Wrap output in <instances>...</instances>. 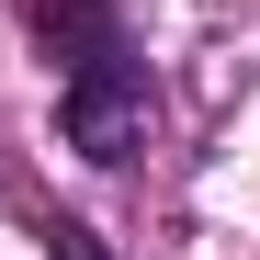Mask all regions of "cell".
<instances>
[{"mask_svg": "<svg viewBox=\"0 0 260 260\" xmlns=\"http://www.w3.org/2000/svg\"><path fill=\"white\" fill-rule=\"evenodd\" d=\"M34 46L57 68V124L91 170H136L158 136V79L113 0H34Z\"/></svg>", "mask_w": 260, "mask_h": 260, "instance_id": "cell-1", "label": "cell"}, {"mask_svg": "<svg viewBox=\"0 0 260 260\" xmlns=\"http://www.w3.org/2000/svg\"><path fill=\"white\" fill-rule=\"evenodd\" d=\"M46 260H113V249L79 226V215H46Z\"/></svg>", "mask_w": 260, "mask_h": 260, "instance_id": "cell-2", "label": "cell"}]
</instances>
